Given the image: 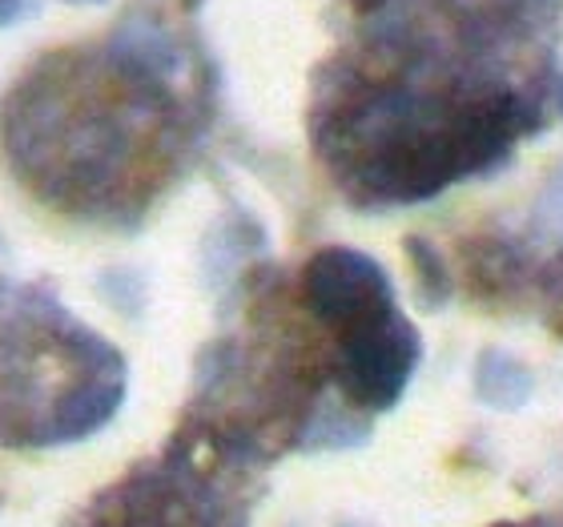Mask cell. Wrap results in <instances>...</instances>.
<instances>
[{
  "mask_svg": "<svg viewBox=\"0 0 563 527\" xmlns=\"http://www.w3.org/2000/svg\"><path fill=\"white\" fill-rule=\"evenodd\" d=\"M125 366L48 294L0 286V443H77L106 427Z\"/></svg>",
  "mask_w": 563,
  "mask_h": 527,
  "instance_id": "1",
  "label": "cell"
},
{
  "mask_svg": "<svg viewBox=\"0 0 563 527\" xmlns=\"http://www.w3.org/2000/svg\"><path fill=\"white\" fill-rule=\"evenodd\" d=\"M85 527H230V519L169 468L162 475L141 471L118 483L101 495Z\"/></svg>",
  "mask_w": 563,
  "mask_h": 527,
  "instance_id": "2",
  "label": "cell"
},
{
  "mask_svg": "<svg viewBox=\"0 0 563 527\" xmlns=\"http://www.w3.org/2000/svg\"><path fill=\"white\" fill-rule=\"evenodd\" d=\"M41 0H0V24H16L24 12H33Z\"/></svg>",
  "mask_w": 563,
  "mask_h": 527,
  "instance_id": "3",
  "label": "cell"
}]
</instances>
